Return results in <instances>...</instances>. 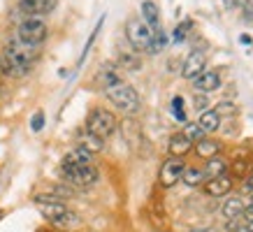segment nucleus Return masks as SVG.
<instances>
[{"label":"nucleus","mask_w":253,"mask_h":232,"mask_svg":"<svg viewBox=\"0 0 253 232\" xmlns=\"http://www.w3.org/2000/svg\"><path fill=\"white\" fill-rule=\"evenodd\" d=\"M35 204H38L40 214H42L46 221H51L54 225H58V228H70V225L79 223L77 214H75L61 197H56V195H51V193L38 195V197H35Z\"/></svg>","instance_id":"obj_1"},{"label":"nucleus","mask_w":253,"mask_h":232,"mask_svg":"<svg viewBox=\"0 0 253 232\" xmlns=\"http://www.w3.org/2000/svg\"><path fill=\"white\" fill-rule=\"evenodd\" d=\"M105 95H107V100L112 102L116 109H121L126 114H137L139 107H142L139 93L135 91V86L126 84V81L107 86V88H105Z\"/></svg>","instance_id":"obj_2"},{"label":"nucleus","mask_w":253,"mask_h":232,"mask_svg":"<svg viewBox=\"0 0 253 232\" xmlns=\"http://www.w3.org/2000/svg\"><path fill=\"white\" fill-rule=\"evenodd\" d=\"M86 130L100 139H107L116 132V116L109 109L95 107L86 116Z\"/></svg>","instance_id":"obj_3"},{"label":"nucleus","mask_w":253,"mask_h":232,"mask_svg":"<svg viewBox=\"0 0 253 232\" xmlns=\"http://www.w3.org/2000/svg\"><path fill=\"white\" fill-rule=\"evenodd\" d=\"M49 35V28H46L44 19L40 16H23L19 28H16V39H21L31 46H40Z\"/></svg>","instance_id":"obj_4"},{"label":"nucleus","mask_w":253,"mask_h":232,"mask_svg":"<svg viewBox=\"0 0 253 232\" xmlns=\"http://www.w3.org/2000/svg\"><path fill=\"white\" fill-rule=\"evenodd\" d=\"M61 174L70 186H77V188H91L100 177L95 165H63V162Z\"/></svg>","instance_id":"obj_5"},{"label":"nucleus","mask_w":253,"mask_h":232,"mask_svg":"<svg viewBox=\"0 0 253 232\" xmlns=\"http://www.w3.org/2000/svg\"><path fill=\"white\" fill-rule=\"evenodd\" d=\"M126 38H128V42H130L135 51H149L154 33L139 16H132V19L126 21Z\"/></svg>","instance_id":"obj_6"},{"label":"nucleus","mask_w":253,"mask_h":232,"mask_svg":"<svg viewBox=\"0 0 253 232\" xmlns=\"http://www.w3.org/2000/svg\"><path fill=\"white\" fill-rule=\"evenodd\" d=\"M184 172H186V162L181 160V158L169 155L168 160L161 165V172H158V184H161L163 188H172L174 184L181 181Z\"/></svg>","instance_id":"obj_7"},{"label":"nucleus","mask_w":253,"mask_h":232,"mask_svg":"<svg viewBox=\"0 0 253 232\" xmlns=\"http://www.w3.org/2000/svg\"><path fill=\"white\" fill-rule=\"evenodd\" d=\"M205 70H207V56H205V51H200V49H193L191 54L186 56L184 68H181V77L188 79V81H193V79L200 77V75H202Z\"/></svg>","instance_id":"obj_8"},{"label":"nucleus","mask_w":253,"mask_h":232,"mask_svg":"<svg viewBox=\"0 0 253 232\" xmlns=\"http://www.w3.org/2000/svg\"><path fill=\"white\" fill-rule=\"evenodd\" d=\"M193 86H195V91L202 93V95H209V93H214L221 88V75L216 72V70H205L200 77L193 79Z\"/></svg>","instance_id":"obj_9"},{"label":"nucleus","mask_w":253,"mask_h":232,"mask_svg":"<svg viewBox=\"0 0 253 232\" xmlns=\"http://www.w3.org/2000/svg\"><path fill=\"white\" fill-rule=\"evenodd\" d=\"M56 2H58V0H21V2H19V9H21L26 16H40V19H42L44 14L54 12Z\"/></svg>","instance_id":"obj_10"},{"label":"nucleus","mask_w":253,"mask_h":232,"mask_svg":"<svg viewBox=\"0 0 253 232\" xmlns=\"http://www.w3.org/2000/svg\"><path fill=\"white\" fill-rule=\"evenodd\" d=\"M142 21L151 28V33L161 31V9H158V5H156L154 0H144L142 2Z\"/></svg>","instance_id":"obj_11"},{"label":"nucleus","mask_w":253,"mask_h":232,"mask_svg":"<svg viewBox=\"0 0 253 232\" xmlns=\"http://www.w3.org/2000/svg\"><path fill=\"white\" fill-rule=\"evenodd\" d=\"M205 191L211 197H223V195H228L232 191V177L230 174H223L218 179H211V181L205 184Z\"/></svg>","instance_id":"obj_12"},{"label":"nucleus","mask_w":253,"mask_h":232,"mask_svg":"<svg viewBox=\"0 0 253 232\" xmlns=\"http://www.w3.org/2000/svg\"><path fill=\"white\" fill-rule=\"evenodd\" d=\"M168 149H169V154L174 155V158H181V155H186L193 149V142L186 137L184 132H174V135L169 137V142H168Z\"/></svg>","instance_id":"obj_13"},{"label":"nucleus","mask_w":253,"mask_h":232,"mask_svg":"<svg viewBox=\"0 0 253 232\" xmlns=\"http://www.w3.org/2000/svg\"><path fill=\"white\" fill-rule=\"evenodd\" d=\"M221 149L223 144L221 142H216V139L211 137H205V139H200V142H195V154L200 155V158H216V155L221 154Z\"/></svg>","instance_id":"obj_14"},{"label":"nucleus","mask_w":253,"mask_h":232,"mask_svg":"<svg viewBox=\"0 0 253 232\" xmlns=\"http://www.w3.org/2000/svg\"><path fill=\"white\" fill-rule=\"evenodd\" d=\"M202 172H205V179L207 181H211V179H218V177H223V174H228V162L223 160V158H209L207 160V165L202 167ZM205 181V184H207Z\"/></svg>","instance_id":"obj_15"},{"label":"nucleus","mask_w":253,"mask_h":232,"mask_svg":"<svg viewBox=\"0 0 253 232\" xmlns=\"http://www.w3.org/2000/svg\"><path fill=\"white\" fill-rule=\"evenodd\" d=\"M79 147L86 149L88 154H100V151H102V147H105V139L95 137V135H91V132L84 128V130L79 132Z\"/></svg>","instance_id":"obj_16"},{"label":"nucleus","mask_w":253,"mask_h":232,"mask_svg":"<svg viewBox=\"0 0 253 232\" xmlns=\"http://www.w3.org/2000/svg\"><path fill=\"white\" fill-rule=\"evenodd\" d=\"M244 207H246V202L242 200V197H237V195H232V197H228V200L223 202L221 211H223V216L230 221V218H239V216H242Z\"/></svg>","instance_id":"obj_17"},{"label":"nucleus","mask_w":253,"mask_h":232,"mask_svg":"<svg viewBox=\"0 0 253 232\" xmlns=\"http://www.w3.org/2000/svg\"><path fill=\"white\" fill-rule=\"evenodd\" d=\"M198 123L205 132H216L218 128H221V118H218V114H216L214 109H205V112L200 114Z\"/></svg>","instance_id":"obj_18"},{"label":"nucleus","mask_w":253,"mask_h":232,"mask_svg":"<svg viewBox=\"0 0 253 232\" xmlns=\"http://www.w3.org/2000/svg\"><path fill=\"white\" fill-rule=\"evenodd\" d=\"M100 81L105 84V88H107V86H112V84L123 81L121 72H119V68H116L114 63H105V65H102V70H100Z\"/></svg>","instance_id":"obj_19"},{"label":"nucleus","mask_w":253,"mask_h":232,"mask_svg":"<svg viewBox=\"0 0 253 232\" xmlns=\"http://www.w3.org/2000/svg\"><path fill=\"white\" fill-rule=\"evenodd\" d=\"M116 61H119V65H121L123 70H128V72L142 68L139 54H135V51H119V58H116Z\"/></svg>","instance_id":"obj_20"},{"label":"nucleus","mask_w":253,"mask_h":232,"mask_svg":"<svg viewBox=\"0 0 253 232\" xmlns=\"http://www.w3.org/2000/svg\"><path fill=\"white\" fill-rule=\"evenodd\" d=\"M181 181H184L186 186H191V188H195V186H202L207 179H205V172L200 170V167H186L184 177H181Z\"/></svg>","instance_id":"obj_21"},{"label":"nucleus","mask_w":253,"mask_h":232,"mask_svg":"<svg viewBox=\"0 0 253 232\" xmlns=\"http://www.w3.org/2000/svg\"><path fill=\"white\" fill-rule=\"evenodd\" d=\"M172 116H174L179 123H186V109H184V98L181 95L172 98Z\"/></svg>","instance_id":"obj_22"},{"label":"nucleus","mask_w":253,"mask_h":232,"mask_svg":"<svg viewBox=\"0 0 253 232\" xmlns=\"http://www.w3.org/2000/svg\"><path fill=\"white\" fill-rule=\"evenodd\" d=\"M191 28H193V21H191V19H186V21H181V23H179V26L174 28V33H172V42H176V44H181V42L186 39V33L191 31Z\"/></svg>","instance_id":"obj_23"},{"label":"nucleus","mask_w":253,"mask_h":232,"mask_svg":"<svg viewBox=\"0 0 253 232\" xmlns=\"http://www.w3.org/2000/svg\"><path fill=\"white\" fill-rule=\"evenodd\" d=\"M165 44H168V38H165V33H163V28H161V31H156L154 38H151L149 54H158V51H163V49H165Z\"/></svg>","instance_id":"obj_24"},{"label":"nucleus","mask_w":253,"mask_h":232,"mask_svg":"<svg viewBox=\"0 0 253 232\" xmlns=\"http://www.w3.org/2000/svg\"><path fill=\"white\" fill-rule=\"evenodd\" d=\"M184 135H186L188 139H191L193 144H195V142H200V139H205V135H207V132L200 128V123H186Z\"/></svg>","instance_id":"obj_25"},{"label":"nucleus","mask_w":253,"mask_h":232,"mask_svg":"<svg viewBox=\"0 0 253 232\" xmlns=\"http://www.w3.org/2000/svg\"><path fill=\"white\" fill-rule=\"evenodd\" d=\"M102 23H105V16H100L98 26H95V28H93V33H91V35H88V42H86V46H84V54H82V58H79V63H84L86 54H88V49H91V44H93V42H95V38H98L100 28H102Z\"/></svg>","instance_id":"obj_26"},{"label":"nucleus","mask_w":253,"mask_h":232,"mask_svg":"<svg viewBox=\"0 0 253 232\" xmlns=\"http://www.w3.org/2000/svg\"><path fill=\"white\" fill-rule=\"evenodd\" d=\"M214 112L218 114V118H223V116H232L235 112H237V107L232 105V102H218L214 107Z\"/></svg>","instance_id":"obj_27"},{"label":"nucleus","mask_w":253,"mask_h":232,"mask_svg":"<svg viewBox=\"0 0 253 232\" xmlns=\"http://www.w3.org/2000/svg\"><path fill=\"white\" fill-rule=\"evenodd\" d=\"M31 128H33V132H40L42 128H44V112H42V109L33 114V118H31Z\"/></svg>","instance_id":"obj_28"},{"label":"nucleus","mask_w":253,"mask_h":232,"mask_svg":"<svg viewBox=\"0 0 253 232\" xmlns=\"http://www.w3.org/2000/svg\"><path fill=\"white\" fill-rule=\"evenodd\" d=\"M242 9H244V21L246 23H253V0H249Z\"/></svg>","instance_id":"obj_29"},{"label":"nucleus","mask_w":253,"mask_h":232,"mask_svg":"<svg viewBox=\"0 0 253 232\" xmlns=\"http://www.w3.org/2000/svg\"><path fill=\"white\" fill-rule=\"evenodd\" d=\"M249 0H223V5L228 9H237V7H244Z\"/></svg>","instance_id":"obj_30"},{"label":"nucleus","mask_w":253,"mask_h":232,"mask_svg":"<svg viewBox=\"0 0 253 232\" xmlns=\"http://www.w3.org/2000/svg\"><path fill=\"white\" fill-rule=\"evenodd\" d=\"M242 221H246V223H253V204H249V207H244V211H242Z\"/></svg>","instance_id":"obj_31"},{"label":"nucleus","mask_w":253,"mask_h":232,"mask_svg":"<svg viewBox=\"0 0 253 232\" xmlns=\"http://www.w3.org/2000/svg\"><path fill=\"white\" fill-rule=\"evenodd\" d=\"M244 191L246 193H253V167H251V172L244 177Z\"/></svg>","instance_id":"obj_32"},{"label":"nucleus","mask_w":253,"mask_h":232,"mask_svg":"<svg viewBox=\"0 0 253 232\" xmlns=\"http://www.w3.org/2000/svg\"><path fill=\"white\" fill-rule=\"evenodd\" d=\"M191 232H216L214 228H198V230H191Z\"/></svg>","instance_id":"obj_33"},{"label":"nucleus","mask_w":253,"mask_h":232,"mask_svg":"<svg viewBox=\"0 0 253 232\" xmlns=\"http://www.w3.org/2000/svg\"><path fill=\"white\" fill-rule=\"evenodd\" d=\"M251 204H253V195H251Z\"/></svg>","instance_id":"obj_34"}]
</instances>
